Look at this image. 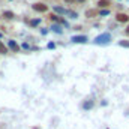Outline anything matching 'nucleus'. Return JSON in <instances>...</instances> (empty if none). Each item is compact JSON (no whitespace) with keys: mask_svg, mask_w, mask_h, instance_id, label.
Masks as SVG:
<instances>
[{"mask_svg":"<svg viewBox=\"0 0 129 129\" xmlns=\"http://www.w3.org/2000/svg\"><path fill=\"white\" fill-rule=\"evenodd\" d=\"M110 41H111V35L110 33H102V35L96 36L93 42L96 45H107V44H110Z\"/></svg>","mask_w":129,"mask_h":129,"instance_id":"1","label":"nucleus"},{"mask_svg":"<svg viewBox=\"0 0 129 129\" xmlns=\"http://www.w3.org/2000/svg\"><path fill=\"white\" fill-rule=\"evenodd\" d=\"M33 9L38 11V12H47V11H48V6L44 5V3H35V5H33Z\"/></svg>","mask_w":129,"mask_h":129,"instance_id":"2","label":"nucleus"},{"mask_svg":"<svg viewBox=\"0 0 129 129\" xmlns=\"http://www.w3.org/2000/svg\"><path fill=\"white\" fill-rule=\"evenodd\" d=\"M71 41L75 44H84V42H87V36H72Z\"/></svg>","mask_w":129,"mask_h":129,"instance_id":"3","label":"nucleus"},{"mask_svg":"<svg viewBox=\"0 0 129 129\" xmlns=\"http://www.w3.org/2000/svg\"><path fill=\"white\" fill-rule=\"evenodd\" d=\"M117 21H120V23H126V21H129V17L126 14H117Z\"/></svg>","mask_w":129,"mask_h":129,"instance_id":"4","label":"nucleus"},{"mask_svg":"<svg viewBox=\"0 0 129 129\" xmlns=\"http://www.w3.org/2000/svg\"><path fill=\"white\" fill-rule=\"evenodd\" d=\"M93 105H95V101H87V102L83 104V110H90Z\"/></svg>","mask_w":129,"mask_h":129,"instance_id":"5","label":"nucleus"},{"mask_svg":"<svg viewBox=\"0 0 129 129\" xmlns=\"http://www.w3.org/2000/svg\"><path fill=\"white\" fill-rule=\"evenodd\" d=\"M9 48H11L12 51H15V53L20 50V47L17 45V42H15V41H9Z\"/></svg>","mask_w":129,"mask_h":129,"instance_id":"6","label":"nucleus"},{"mask_svg":"<svg viewBox=\"0 0 129 129\" xmlns=\"http://www.w3.org/2000/svg\"><path fill=\"white\" fill-rule=\"evenodd\" d=\"M51 29H53V30L56 32V33H62V27H60V26H57V24H54V26L51 27Z\"/></svg>","mask_w":129,"mask_h":129,"instance_id":"7","label":"nucleus"},{"mask_svg":"<svg viewBox=\"0 0 129 129\" xmlns=\"http://www.w3.org/2000/svg\"><path fill=\"white\" fill-rule=\"evenodd\" d=\"M108 5H110V2H108V0H101V2H99V6L101 8H107Z\"/></svg>","mask_w":129,"mask_h":129,"instance_id":"8","label":"nucleus"},{"mask_svg":"<svg viewBox=\"0 0 129 129\" xmlns=\"http://www.w3.org/2000/svg\"><path fill=\"white\" fill-rule=\"evenodd\" d=\"M54 11H56V12H59V14H66V12H68L66 9H63V8H59V6H56V8H54Z\"/></svg>","mask_w":129,"mask_h":129,"instance_id":"9","label":"nucleus"},{"mask_svg":"<svg viewBox=\"0 0 129 129\" xmlns=\"http://www.w3.org/2000/svg\"><path fill=\"white\" fill-rule=\"evenodd\" d=\"M3 15H5V18H14V14H12L11 11H6V12H3Z\"/></svg>","mask_w":129,"mask_h":129,"instance_id":"10","label":"nucleus"},{"mask_svg":"<svg viewBox=\"0 0 129 129\" xmlns=\"http://www.w3.org/2000/svg\"><path fill=\"white\" fill-rule=\"evenodd\" d=\"M0 53H2V54H6V53H8V48L3 45L2 42H0Z\"/></svg>","mask_w":129,"mask_h":129,"instance_id":"11","label":"nucleus"},{"mask_svg":"<svg viewBox=\"0 0 129 129\" xmlns=\"http://www.w3.org/2000/svg\"><path fill=\"white\" fill-rule=\"evenodd\" d=\"M93 15H95V11H93V9H89V11L86 12V17H89V18L93 17Z\"/></svg>","mask_w":129,"mask_h":129,"instance_id":"12","label":"nucleus"},{"mask_svg":"<svg viewBox=\"0 0 129 129\" xmlns=\"http://www.w3.org/2000/svg\"><path fill=\"white\" fill-rule=\"evenodd\" d=\"M119 45H122V47H126V48H129V42H128V41H120V42H119Z\"/></svg>","mask_w":129,"mask_h":129,"instance_id":"13","label":"nucleus"},{"mask_svg":"<svg viewBox=\"0 0 129 129\" xmlns=\"http://www.w3.org/2000/svg\"><path fill=\"white\" fill-rule=\"evenodd\" d=\"M99 14L102 15V17H105V15H108V14H110V11H108V9H102V11L99 12Z\"/></svg>","mask_w":129,"mask_h":129,"instance_id":"14","label":"nucleus"},{"mask_svg":"<svg viewBox=\"0 0 129 129\" xmlns=\"http://www.w3.org/2000/svg\"><path fill=\"white\" fill-rule=\"evenodd\" d=\"M39 23H41V20H33V21H30V24H32V26H38Z\"/></svg>","mask_w":129,"mask_h":129,"instance_id":"15","label":"nucleus"},{"mask_svg":"<svg viewBox=\"0 0 129 129\" xmlns=\"http://www.w3.org/2000/svg\"><path fill=\"white\" fill-rule=\"evenodd\" d=\"M68 14H69V17H71V18H77V14H75V12H71V11H69Z\"/></svg>","mask_w":129,"mask_h":129,"instance_id":"16","label":"nucleus"},{"mask_svg":"<svg viewBox=\"0 0 129 129\" xmlns=\"http://www.w3.org/2000/svg\"><path fill=\"white\" fill-rule=\"evenodd\" d=\"M64 2H66V3H71V2H74V0H64Z\"/></svg>","mask_w":129,"mask_h":129,"instance_id":"17","label":"nucleus"},{"mask_svg":"<svg viewBox=\"0 0 129 129\" xmlns=\"http://www.w3.org/2000/svg\"><path fill=\"white\" fill-rule=\"evenodd\" d=\"M126 33H128V35H129V27H128V29H126Z\"/></svg>","mask_w":129,"mask_h":129,"instance_id":"18","label":"nucleus"},{"mask_svg":"<svg viewBox=\"0 0 129 129\" xmlns=\"http://www.w3.org/2000/svg\"><path fill=\"white\" fill-rule=\"evenodd\" d=\"M77 2H80V3H81V2H84V0H77Z\"/></svg>","mask_w":129,"mask_h":129,"instance_id":"19","label":"nucleus"}]
</instances>
